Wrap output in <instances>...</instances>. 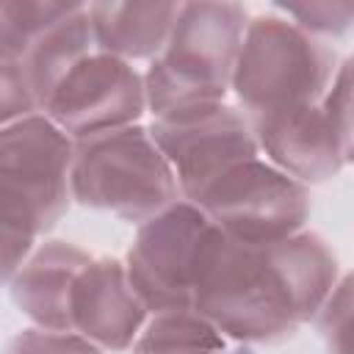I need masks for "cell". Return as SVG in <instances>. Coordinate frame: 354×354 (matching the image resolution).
Listing matches in <instances>:
<instances>
[{"mask_svg":"<svg viewBox=\"0 0 354 354\" xmlns=\"http://www.w3.org/2000/svg\"><path fill=\"white\" fill-rule=\"evenodd\" d=\"M144 111V75L130 61L94 50L58 83L44 116L77 141L94 133L138 124Z\"/></svg>","mask_w":354,"mask_h":354,"instance_id":"9","label":"cell"},{"mask_svg":"<svg viewBox=\"0 0 354 354\" xmlns=\"http://www.w3.org/2000/svg\"><path fill=\"white\" fill-rule=\"evenodd\" d=\"M72 196L130 224H144L183 199L171 163L144 124L77 138Z\"/></svg>","mask_w":354,"mask_h":354,"instance_id":"4","label":"cell"},{"mask_svg":"<svg viewBox=\"0 0 354 354\" xmlns=\"http://www.w3.org/2000/svg\"><path fill=\"white\" fill-rule=\"evenodd\" d=\"M183 3H91L97 47L122 61H155L180 17Z\"/></svg>","mask_w":354,"mask_h":354,"instance_id":"14","label":"cell"},{"mask_svg":"<svg viewBox=\"0 0 354 354\" xmlns=\"http://www.w3.org/2000/svg\"><path fill=\"white\" fill-rule=\"evenodd\" d=\"M94 257L69 241H44L6 282L11 301L41 329L72 332V290Z\"/></svg>","mask_w":354,"mask_h":354,"instance_id":"12","label":"cell"},{"mask_svg":"<svg viewBox=\"0 0 354 354\" xmlns=\"http://www.w3.org/2000/svg\"><path fill=\"white\" fill-rule=\"evenodd\" d=\"M249 22L241 3H183L163 53L144 72L152 122L224 102Z\"/></svg>","mask_w":354,"mask_h":354,"instance_id":"3","label":"cell"},{"mask_svg":"<svg viewBox=\"0 0 354 354\" xmlns=\"http://www.w3.org/2000/svg\"><path fill=\"white\" fill-rule=\"evenodd\" d=\"M94 50L100 47L94 39L88 6L75 3V8L66 17L53 22L44 33H39L25 47L19 58H14V64L22 69V77L36 100L39 113H44L58 83ZM0 61H8V58H0Z\"/></svg>","mask_w":354,"mask_h":354,"instance_id":"13","label":"cell"},{"mask_svg":"<svg viewBox=\"0 0 354 354\" xmlns=\"http://www.w3.org/2000/svg\"><path fill=\"white\" fill-rule=\"evenodd\" d=\"M337 285L332 246L310 230L249 246L218 232L196 290L194 310L227 340L279 343L318 318Z\"/></svg>","mask_w":354,"mask_h":354,"instance_id":"1","label":"cell"},{"mask_svg":"<svg viewBox=\"0 0 354 354\" xmlns=\"http://www.w3.org/2000/svg\"><path fill=\"white\" fill-rule=\"evenodd\" d=\"M249 124L257 138L260 155H266L268 163L304 185L326 183L346 166L324 105L252 116Z\"/></svg>","mask_w":354,"mask_h":354,"instance_id":"11","label":"cell"},{"mask_svg":"<svg viewBox=\"0 0 354 354\" xmlns=\"http://www.w3.org/2000/svg\"><path fill=\"white\" fill-rule=\"evenodd\" d=\"M75 3L55 0H3L0 3V58H19L25 47L53 22L66 17Z\"/></svg>","mask_w":354,"mask_h":354,"instance_id":"16","label":"cell"},{"mask_svg":"<svg viewBox=\"0 0 354 354\" xmlns=\"http://www.w3.org/2000/svg\"><path fill=\"white\" fill-rule=\"evenodd\" d=\"M277 14L288 17L293 25L310 36H346L354 28V3L348 0H318V3H277Z\"/></svg>","mask_w":354,"mask_h":354,"instance_id":"19","label":"cell"},{"mask_svg":"<svg viewBox=\"0 0 354 354\" xmlns=\"http://www.w3.org/2000/svg\"><path fill=\"white\" fill-rule=\"evenodd\" d=\"M337 72V53L282 14L252 17L232 75V94L252 116L321 105Z\"/></svg>","mask_w":354,"mask_h":354,"instance_id":"5","label":"cell"},{"mask_svg":"<svg viewBox=\"0 0 354 354\" xmlns=\"http://www.w3.org/2000/svg\"><path fill=\"white\" fill-rule=\"evenodd\" d=\"M218 232L207 213L188 199H177L155 218L138 224L124 268L149 315L194 310V290Z\"/></svg>","mask_w":354,"mask_h":354,"instance_id":"6","label":"cell"},{"mask_svg":"<svg viewBox=\"0 0 354 354\" xmlns=\"http://www.w3.org/2000/svg\"><path fill=\"white\" fill-rule=\"evenodd\" d=\"M196 207L232 241L263 246L290 238L310 218V191L266 158L243 160L218 174L196 199Z\"/></svg>","mask_w":354,"mask_h":354,"instance_id":"7","label":"cell"},{"mask_svg":"<svg viewBox=\"0 0 354 354\" xmlns=\"http://www.w3.org/2000/svg\"><path fill=\"white\" fill-rule=\"evenodd\" d=\"M321 105L335 133L343 163H354V55L337 64V72Z\"/></svg>","mask_w":354,"mask_h":354,"instance_id":"17","label":"cell"},{"mask_svg":"<svg viewBox=\"0 0 354 354\" xmlns=\"http://www.w3.org/2000/svg\"><path fill=\"white\" fill-rule=\"evenodd\" d=\"M315 324L329 354H354V271L337 279Z\"/></svg>","mask_w":354,"mask_h":354,"instance_id":"18","label":"cell"},{"mask_svg":"<svg viewBox=\"0 0 354 354\" xmlns=\"http://www.w3.org/2000/svg\"><path fill=\"white\" fill-rule=\"evenodd\" d=\"M218 354H252V351H249V348H243V351H230V348H227V351H218Z\"/></svg>","mask_w":354,"mask_h":354,"instance_id":"21","label":"cell"},{"mask_svg":"<svg viewBox=\"0 0 354 354\" xmlns=\"http://www.w3.org/2000/svg\"><path fill=\"white\" fill-rule=\"evenodd\" d=\"M75 138L50 116L33 113L0 130V221L3 279L8 282L33 254L36 238L69 210Z\"/></svg>","mask_w":354,"mask_h":354,"instance_id":"2","label":"cell"},{"mask_svg":"<svg viewBox=\"0 0 354 354\" xmlns=\"http://www.w3.org/2000/svg\"><path fill=\"white\" fill-rule=\"evenodd\" d=\"M72 332L102 351H127L141 335L149 310L133 290L127 268L116 257H94L72 290Z\"/></svg>","mask_w":354,"mask_h":354,"instance_id":"10","label":"cell"},{"mask_svg":"<svg viewBox=\"0 0 354 354\" xmlns=\"http://www.w3.org/2000/svg\"><path fill=\"white\" fill-rule=\"evenodd\" d=\"M6 354H105V351L77 332H55V329L30 326V329L17 332L8 340Z\"/></svg>","mask_w":354,"mask_h":354,"instance_id":"20","label":"cell"},{"mask_svg":"<svg viewBox=\"0 0 354 354\" xmlns=\"http://www.w3.org/2000/svg\"><path fill=\"white\" fill-rule=\"evenodd\" d=\"M149 133L171 163L180 194L188 202H194L227 169L260 158V147L246 113L227 102L174 119H155Z\"/></svg>","mask_w":354,"mask_h":354,"instance_id":"8","label":"cell"},{"mask_svg":"<svg viewBox=\"0 0 354 354\" xmlns=\"http://www.w3.org/2000/svg\"><path fill=\"white\" fill-rule=\"evenodd\" d=\"M133 354H218L227 337L196 310L152 313L136 337Z\"/></svg>","mask_w":354,"mask_h":354,"instance_id":"15","label":"cell"}]
</instances>
